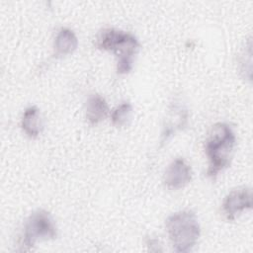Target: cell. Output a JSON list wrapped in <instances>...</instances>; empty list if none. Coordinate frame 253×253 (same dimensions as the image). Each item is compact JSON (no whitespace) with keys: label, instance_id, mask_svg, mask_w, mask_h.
<instances>
[{"label":"cell","instance_id":"6da1fadb","mask_svg":"<svg viewBox=\"0 0 253 253\" xmlns=\"http://www.w3.org/2000/svg\"><path fill=\"white\" fill-rule=\"evenodd\" d=\"M235 141V134L227 124L217 123L211 126L205 145L210 162L207 171L208 177L213 179L220 171L229 166Z\"/></svg>","mask_w":253,"mask_h":253},{"label":"cell","instance_id":"7a4b0ae2","mask_svg":"<svg viewBox=\"0 0 253 253\" xmlns=\"http://www.w3.org/2000/svg\"><path fill=\"white\" fill-rule=\"evenodd\" d=\"M96 46L99 49L114 52L117 57V72L119 74H127L132 69L139 42L130 33L106 28L97 35Z\"/></svg>","mask_w":253,"mask_h":253},{"label":"cell","instance_id":"3957f363","mask_svg":"<svg viewBox=\"0 0 253 253\" xmlns=\"http://www.w3.org/2000/svg\"><path fill=\"white\" fill-rule=\"evenodd\" d=\"M165 227L173 249L179 253L190 252L201 234L197 216L191 211L172 213L167 217Z\"/></svg>","mask_w":253,"mask_h":253},{"label":"cell","instance_id":"277c9868","mask_svg":"<svg viewBox=\"0 0 253 253\" xmlns=\"http://www.w3.org/2000/svg\"><path fill=\"white\" fill-rule=\"evenodd\" d=\"M56 235L57 229L50 213L45 210H37L25 222L21 250L29 251L37 241L54 239Z\"/></svg>","mask_w":253,"mask_h":253},{"label":"cell","instance_id":"5b68a950","mask_svg":"<svg viewBox=\"0 0 253 253\" xmlns=\"http://www.w3.org/2000/svg\"><path fill=\"white\" fill-rule=\"evenodd\" d=\"M252 207L251 190L245 187L230 191L222 203V212L228 220H234L244 211Z\"/></svg>","mask_w":253,"mask_h":253},{"label":"cell","instance_id":"8992f818","mask_svg":"<svg viewBox=\"0 0 253 253\" xmlns=\"http://www.w3.org/2000/svg\"><path fill=\"white\" fill-rule=\"evenodd\" d=\"M193 177L191 166L182 157L174 159L166 168L163 182L170 190H179L188 185Z\"/></svg>","mask_w":253,"mask_h":253},{"label":"cell","instance_id":"52a82bcc","mask_svg":"<svg viewBox=\"0 0 253 253\" xmlns=\"http://www.w3.org/2000/svg\"><path fill=\"white\" fill-rule=\"evenodd\" d=\"M187 110L179 104L173 105L165 119V124L161 133V143L166 142L178 130H181L187 125Z\"/></svg>","mask_w":253,"mask_h":253},{"label":"cell","instance_id":"ba28073f","mask_svg":"<svg viewBox=\"0 0 253 253\" xmlns=\"http://www.w3.org/2000/svg\"><path fill=\"white\" fill-rule=\"evenodd\" d=\"M78 46V40L74 32L68 28H61L54 39L53 48L56 57L72 53Z\"/></svg>","mask_w":253,"mask_h":253},{"label":"cell","instance_id":"9c48e42d","mask_svg":"<svg viewBox=\"0 0 253 253\" xmlns=\"http://www.w3.org/2000/svg\"><path fill=\"white\" fill-rule=\"evenodd\" d=\"M108 104L99 94L91 95L86 102V119L92 126L101 123L108 115Z\"/></svg>","mask_w":253,"mask_h":253},{"label":"cell","instance_id":"30bf717a","mask_svg":"<svg viewBox=\"0 0 253 253\" xmlns=\"http://www.w3.org/2000/svg\"><path fill=\"white\" fill-rule=\"evenodd\" d=\"M21 127L23 131L31 138H36L42 131V121L40 111L36 106L28 107L21 119Z\"/></svg>","mask_w":253,"mask_h":253},{"label":"cell","instance_id":"8fae6325","mask_svg":"<svg viewBox=\"0 0 253 253\" xmlns=\"http://www.w3.org/2000/svg\"><path fill=\"white\" fill-rule=\"evenodd\" d=\"M132 115V106L129 102H124L119 105L111 115L112 124L117 127L125 126L128 124Z\"/></svg>","mask_w":253,"mask_h":253}]
</instances>
